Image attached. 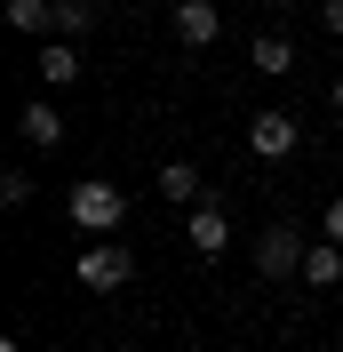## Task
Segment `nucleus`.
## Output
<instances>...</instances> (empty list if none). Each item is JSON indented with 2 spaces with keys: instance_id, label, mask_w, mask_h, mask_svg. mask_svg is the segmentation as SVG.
<instances>
[{
  "instance_id": "obj_1",
  "label": "nucleus",
  "mask_w": 343,
  "mask_h": 352,
  "mask_svg": "<svg viewBox=\"0 0 343 352\" xmlns=\"http://www.w3.org/2000/svg\"><path fill=\"white\" fill-rule=\"evenodd\" d=\"M64 208H72V224H80V232H96V241H104V232H120V217H128V200L112 192L104 176H80Z\"/></svg>"
},
{
  "instance_id": "obj_2",
  "label": "nucleus",
  "mask_w": 343,
  "mask_h": 352,
  "mask_svg": "<svg viewBox=\"0 0 343 352\" xmlns=\"http://www.w3.org/2000/svg\"><path fill=\"white\" fill-rule=\"evenodd\" d=\"M128 272H136V264H128V248H120V241H96V248L80 256V288H96V296H112Z\"/></svg>"
},
{
  "instance_id": "obj_3",
  "label": "nucleus",
  "mask_w": 343,
  "mask_h": 352,
  "mask_svg": "<svg viewBox=\"0 0 343 352\" xmlns=\"http://www.w3.org/2000/svg\"><path fill=\"white\" fill-rule=\"evenodd\" d=\"M256 272H263V280H287V272H303V241L287 232V224H272V232L256 241Z\"/></svg>"
},
{
  "instance_id": "obj_4",
  "label": "nucleus",
  "mask_w": 343,
  "mask_h": 352,
  "mask_svg": "<svg viewBox=\"0 0 343 352\" xmlns=\"http://www.w3.org/2000/svg\"><path fill=\"white\" fill-rule=\"evenodd\" d=\"M248 153L256 160H287L296 153V120H287V112H256V120H248Z\"/></svg>"
},
{
  "instance_id": "obj_5",
  "label": "nucleus",
  "mask_w": 343,
  "mask_h": 352,
  "mask_svg": "<svg viewBox=\"0 0 343 352\" xmlns=\"http://www.w3.org/2000/svg\"><path fill=\"white\" fill-rule=\"evenodd\" d=\"M215 32H224L215 0H176V41H184V48H208Z\"/></svg>"
},
{
  "instance_id": "obj_6",
  "label": "nucleus",
  "mask_w": 343,
  "mask_h": 352,
  "mask_svg": "<svg viewBox=\"0 0 343 352\" xmlns=\"http://www.w3.org/2000/svg\"><path fill=\"white\" fill-rule=\"evenodd\" d=\"M224 241H232V217H224V200H200V208H192V248H200V256H215Z\"/></svg>"
},
{
  "instance_id": "obj_7",
  "label": "nucleus",
  "mask_w": 343,
  "mask_h": 352,
  "mask_svg": "<svg viewBox=\"0 0 343 352\" xmlns=\"http://www.w3.org/2000/svg\"><path fill=\"white\" fill-rule=\"evenodd\" d=\"M160 200H176V208H200V200H208L192 160H168V168H160Z\"/></svg>"
},
{
  "instance_id": "obj_8",
  "label": "nucleus",
  "mask_w": 343,
  "mask_h": 352,
  "mask_svg": "<svg viewBox=\"0 0 343 352\" xmlns=\"http://www.w3.org/2000/svg\"><path fill=\"white\" fill-rule=\"evenodd\" d=\"M40 80H48V88L80 80V48H72V41H40Z\"/></svg>"
},
{
  "instance_id": "obj_9",
  "label": "nucleus",
  "mask_w": 343,
  "mask_h": 352,
  "mask_svg": "<svg viewBox=\"0 0 343 352\" xmlns=\"http://www.w3.org/2000/svg\"><path fill=\"white\" fill-rule=\"evenodd\" d=\"M24 144H64V112L48 104V96H40V104H24Z\"/></svg>"
},
{
  "instance_id": "obj_10",
  "label": "nucleus",
  "mask_w": 343,
  "mask_h": 352,
  "mask_svg": "<svg viewBox=\"0 0 343 352\" xmlns=\"http://www.w3.org/2000/svg\"><path fill=\"white\" fill-rule=\"evenodd\" d=\"M303 280H311V288H335V280H343V248H335V241L303 248Z\"/></svg>"
},
{
  "instance_id": "obj_11",
  "label": "nucleus",
  "mask_w": 343,
  "mask_h": 352,
  "mask_svg": "<svg viewBox=\"0 0 343 352\" xmlns=\"http://www.w3.org/2000/svg\"><path fill=\"white\" fill-rule=\"evenodd\" d=\"M8 24L16 32H56V8L48 0H8Z\"/></svg>"
},
{
  "instance_id": "obj_12",
  "label": "nucleus",
  "mask_w": 343,
  "mask_h": 352,
  "mask_svg": "<svg viewBox=\"0 0 343 352\" xmlns=\"http://www.w3.org/2000/svg\"><path fill=\"white\" fill-rule=\"evenodd\" d=\"M88 24H96V16H88V0H56V41H80Z\"/></svg>"
},
{
  "instance_id": "obj_13",
  "label": "nucleus",
  "mask_w": 343,
  "mask_h": 352,
  "mask_svg": "<svg viewBox=\"0 0 343 352\" xmlns=\"http://www.w3.org/2000/svg\"><path fill=\"white\" fill-rule=\"evenodd\" d=\"M287 65H296V48L279 41V32H263L256 41V72H287Z\"/></svg>"
},
{
  "instance_id": "obj_14",
  "label": "nucleus",
  "mask_w": 343,
  "mask_h": 352,
  "mask_svg": "<svg viewBox=\"0 0 343 352\" xmlns=\"http://www.w3.org/2000/svg\"><path fill=\"white\" fill-rule=\"evenodd\" d=\"M0 200H8V208H24V200H32V176L8 168V176H0Z\"/></svg>"
},
{
  "instance_id": "obj_15",
  "label": "nucleus",
  "mask_w": 343,
  "mask_h": 352,
  "mask_svg": "<svg viewBox=\"0 0 343 352\" xmlns=\"http://www.w3.org/2000/svg\"><path fill=\"white\" fill-rule=\"evenodd\" d=\"M320 224H327V241L343 248V200H327V217H320Z\"/></svg>"
},
{
  "instance_id": "obj_16",
  "label": "nucleus",
  "mask_w": 343,
  "mask_h": 352,
  "mask_svg": "<svg viewBox=\"0 0 343 352\" xmlns=\"http://www.w3.org/2000/svg\"><path fill=\"white\" fill-rule=\"evenodd\" d=\"M320 24H327V32L343 41V0H320Z\"/></svg>"
},
{
  "instance_id": "obj_17",
  "label": "nucleus",
  "mask_w": 343,
  "mask_h": 352,
  "mask_svg": "<svg viewBox=\"0 0 343 352\" xmlns=\"http://www.w3.org/2000/svg\"><path fill=\"white\" fill-rule=\"evenodd\" d=\"M327 96H335V112H343V80H335V88H327Z\"/></svg>"
},
{
  "instance_id": "obj_18",
  "label": "nucleus",
  "mask_w": 343,
  "mask_h": 352,
  "mask_svg": "<svg viewBox=\"0 0 343 352\" xmlns=\"http://www.w3.org/2000/svg\"><path fill=\"white\" fill-rule=\"evenodd\" d=\"M263 8H296V0H263Z\"/></svg>"
}]
</instances>
